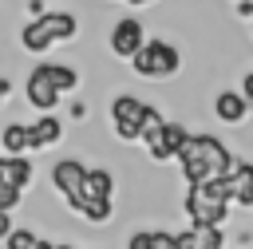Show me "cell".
<instances>
[{
    "mask_svg": "<svg viewBox=\"0 0 253 249\" xmlns=\"http://www.w3.org/2000/svg\"><path fill=\"white\" fill-rule=\"evenodd\" d=\"M43 79H51L59 91H75L79 87V75H75V67H63V63H40L36 67Z\"/></svg>",
    "mask_w": 253,
    "mask_h": 249,
    "instance_id": "obj_16",
    "label": "cell"
},
{
    "mask_svg": "<svg viewBox=\"0 0 253 249\" xmlns=\"http://www.w3.org/2000/svg\"><path fill=\"white\" fill-rule=\"evenodd\" d=\"M150 103L134 99V95H115L111 103V123H115V134L123 142H138L142 138V115H146Z\"/></svg>",
    "mask_w": 253,
    "mask_h": 249,
    "instance_id": "obj_4",
    "label": "cell"
},
{
    "mask_svg": "<svg viewBox=\"0 0 253 249\" xmlns=\"http://www.w3.org/2000/svg\"><path fill=\"white\" fill-rule=\"evenodd\" d=\"M126 4H150V0H126Z\"/></svg>",
    "mask_w": 253,
    "mask_h": 249,
    "instance_id": "obj_27",
    "label": "cell"
},
{
    "mask_svg": "<svg viewBox=\"0 0 253 249\" xmlns=\"http://www.w3.org/2000/svg\"><path fill=\"white\" fill-rule=\"evenodd\" d=\"M237 16H245V20H253V0H237Z\"/></svg>",
    "mask_w": 253,
    "mask_h": 249,
    "instance_id": "obj_24",
    "label": "cell"
},
{
    "mask_svg": "<svg viewBox=\"0 0 253 249\" xmlns=\"http://www.w3.org/2000/svg\"><path fill=\"white\" fill-rule=\"evenodd\" d=\"M36 241H40V237H36L32 229H12V233L4 237V249H36Z\"/></svg>",
    "mask_w": 253,
    "mask_h": 249,
    "instance_id": "obj_19",
    "label": "cell"
},
{
    "mask_svg": "<svg viewBox=\"0 0 253 249\" xmlns=\"http://www.w3.org/2000/svg\"><path fill=\"white\" fill-rule=\"evenodd\" d=\"M0 146H4L8 154H24V150H28V126H24V123H8V126L0 130Z\"/></svg>",
    "mask_w": 253,
    "mask_h": 249,
    "instance_id": "obj_17",
    "label": "cell"
},
{
    "mask_svg": "<svg viewBox=\"0 0 253 249\" xmlns=\"http://www.w3.org/2000/svg\"><path fill=\"white\" fill-rule=\"evenodd\" d=\"M186 138H190V130H186L182 123H162L158 134L146 142V150H150L154 162H170V158H178V150H182Z\"/></svg>",
    "mask_w": 253,
    "mask_h": 249,
    "instance_id": "obj_7",
    "label": "cell"
},
{
    "mask_svg": "<svg viewBox=\"0 0 253 249\" xmlns=\"http://www.w3.org/2000/svg\"><path fill=\"white\" fill-rule=\"evenodd\" d=\"M75 32H79V24H75L71 12H40L20 32V43H24V51H47V47L71 40Z\"/></svg>",
    "mask_w": 253,
    "mask_h": 249,
    "instance_id": "obj_2",
    "label": "cell"
},
{
    "mask_svg": "<svg viewBox=\"0 0 253 249\" xmlns=\"http://www.w3.org/2000/svg\"><path fill=\"white\" fill-rule=\"evenodd\" d=\"M16 202H20V186H8V182H0V209H16Z\"/></svg>",
    "mask_w": 253,
    "mask_h": 249,
    "instance_id": "obj_20",
    "label": "cell"
},
{
    "mask_svg": "<svg viewBox=\"0 0 253 249\" xmlns=\"http://www.w3.org/2000/svg\"><path fill=\"white\" fill-rule=\"evenodd\" d=\"M0 182L24 190V186L32 182V162H28L24 154H8V158H0Z\"/></svg>",
    "mask_w": 253,
    "mask_h": 249,
    "instance_id": "obj_13",
    "label": "cell"
},
{
    "mask_svg": "<svg viewBox=\"0 0 253 249\" xmlns=\"http://www.w3.org/2000/svg\"><path fill=\"white\" fill-rule=\"evenodd\" d=\"M241 95L253 103V71H245V79H241Z\"/></svg>",
    "mask_w": 253,
    "mask_h": 249,
    "instance_id": "obj_22",
    "label": "cell"
},
{
    "mask_svg": "<svg viewBox=\"0 0 253 249\" xmlns=\"http://www.w3.org/2000/svg\"><path fill=\"white\" fill-rule=\"evenodd\" d=\"M87 221H95V225H103V221H111V213H115V206H111V198H91L83 209H79Z\"/></svg>",
    "mask_w": 253,
    "mask_h": 249,
    "instance_id": "obj_18",
    "label": "cell"
},
{
    "mask_svg": "<svg viewBox=\"0 0 253 249\" xmlns=\"http://www.w3.org/2000/svg\"><path fill=\"white\" fill-rule=\"evenodd\" d=\"M8 95H12V79H4V75H0V103H4Z\"/></svg>",
    "mask_w": 253,
    "mask_h": 249,
    "instance_id": "obj_26",
    "label": "cell"
},
{
    "mask_svg": "<svg viewBox=\"0 0 253 249\" xmlns=\"http://www.w3.org/2000/svg\"><path fill=\"white\" fill-rule=\"evenodd\" d=\"M130 67H134L138 79H170V75H178L182 55H178V47L166 43V40H146V43L130 55Z\"/></svg>",
    "mask_w": 253,
    "mask_h": 249,
    "instance_id": "obj_3",
    "label": "cell"
},
{
    "mask_svg": "<svg viewBox=\"0 0 253 249\" xmlns=\"http://www.w3.org/2000/svg\"><path fill=\"white\" fill-rule=\"evenodd\" d=\"M213 111H217V119H221V123H241V119L249 115V99H245L241 91H217Z\"/></svg>",
    "mask_w": 253,
    "mask_h": 249,
    "instance_id": "obj_11",
    "label": "cell"
},
{
    "mask_svg": "<svg viewBox=\"0 0 253 249\" xmlns=\"http://www.w3.org/2000/svg\"><path fill=\"white\" fill-rule=\"evenodd\" d=\"M59 95H63V91L32 67V75H28V103H32V107H40V111H51V107L59 103Z\"/></svg>",
    "mask_w": 253,
    "mask_h": 249,
    "instance_id": "obj_10",
    "label": "cell"
},
{
    "mask_svg": "<svg viewBox=\"0 0 253 249\" xmlns=\"http://www.w3.org/2000/svg\"><path fill=\"white\" fill-rule=\"evenodd\" d=\"M190 245L194 249H225V237H221V225H190L186 229Z\"/></svg>",
    "mask_w": 253,
    "mask_h": 249,
    "instance_id": "obj_15",
    "label": "cell"
},
{
    "mask_svg": "<svg viewBox=\"0 0 253 249\" xmlns=\"http://www.w3.org/2000/svg\"><path fill=\"white\" fill-rule=\"evenodd\" d=\"M178 166H182L186 186H202L210 174H229L233 170V154L213 134H190L182 142V150H178Z\"/></svg>",
    "mask_w": 253,
    "mask_h": 249,
    "instance_id": "obj_1",
    "label": "cell"
},
{
    "mask_svg": "<svg viewBox=\"0 0 253 249\" xmlns=\"http://www.w3.org/2000/svg\"><path fill=\"white\" fill-rule=\"evenodd\" d=\"M142 43H146V32H142V24H138L134 16H126V20H119V24L111 28V55L130 59Z\"/></svg>",
    "mask_w": 253,
    "mask_h": 249,
    "instance_id": "obj_8",
    "label": "cell"
},
{
    "mask_svg": "<svg viewBox=\"0 0 253 249\" xmlns=\"http://www.w3.org/2000/svg\"><path fill=\"white\" fill-rule=\"evenodd\" d=\"M186 217H190V225H225L229 202H217V198L202 194L198 186H186Z\"/></svg>",
    "mask_w": 253,
    "mask_h": 249,
    "instance_id": "obj_6",
    "label": "cell"
},
{
    "mask_svg": "<svg viewBox=\"0 0 253 249\" xmlns=\"http://www.w3.org/2000/svg\"><path fill=\"white\" fill-rule=\"evenodd\" d=\"M59 138H63V123H59V119H55L51 111H43V115H40V119H36V123L28 126V146H32V150L55 146Z\"/></svg>",
    "mask_w": 253,
    "mask_h": 249,
    "instance_id": "obj_9",
    "label": "cell"
},
{
    "mask_svg": "<svg viewBox=\"0 0 253 249\" xmlns=\"http://www.w3.org/2000/svg\"><path fill=\"white\" fill-rule=\"evenodd\" d=\"M115 194V178H111V170H103V166H95V170H87L83 174V198L91 202V198H111ZM83 202V206H87Z\"/></svg>",
    "mask_w": 253,
    "mask_h": 249,
    "instance_id": "obj_14",
    "label": "cell"
},
{
    "mask_svg": "<svg viewBox=\"0 0 253 249\" xmlns=\"http://www.w3.org/2000/svg\"><path fill=\"white\" fill-rule=\"evenodd\" d=\"M229 178H233V202L253 209V162H241V158H233V170H229Z\"/></svg>",
    "mask_w": 253,
    "mask_h": 249,
    "instance_id": "obj_12",
    "label": "cell"
},
{
    "mask_svg": "<svg viewBox=\"0 0 253 249\" xmlns=\"http://www.w3.org/2000/svg\"><path fill=\"white\" fill-rule=\"evenodd\" d=\"M12 233V217H8V209H0V241Z\"/></svg>",
    "mask_w": 253,
    "mask_h": 249,
    "instance_id": "obj_23",
    "label": "cell"
},
{
    "mask_svg": "<svg viewBox=\"0 0 253 249\" xmlns=\"http://www.w3.org/2000/svg\"><path fill=\"white\" fill-rule=\"evenodd\" d=\"M83 174H87V166L75 162V158H63V162L51 166V186L63 194V202H67L75 213H79L83 202H87V198H83Z\"/></svg>",
    "mask_w": 253,
    "mask_h": 249,
    "instance_id": "obj_5",
    "label": "cell"
},
{
    "mask_svg": "<svg viewBox=\"0 0 253 249\" xmlns=\"http://www.w3.org/2000/svg\"><path fill=\"white\" fill-rule=\"evenodd\" d=\"M83 115H87V103L75 99V103H71V119H83Z\"/></svg>",
    "mask_w": 253,
    "mask_h": 249,
    "instance_id": "obj_25",
    "label": "cell"
},
{
    "mask_svg": "<svg viewBox=\"0 0 253 249\" xmlns=\"http://www.w3.org/2000/svg\"><path fill=\"white\" fill-rule=\"evenodd\" d=\"M126 249H154V229H138V233H130Z\"/></svg>",
    "mask_w": 253,
    "mask_h": 249,
    "instance_id": "obj_21",
    "label": "cell"
}]
</instances>
